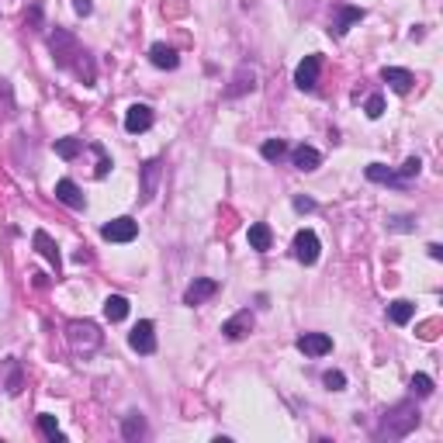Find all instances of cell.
I'll use <instances>...</instances> for the list:
<instances>
[{"label":"cell","mask_w":443,"mask_h":443,"mask_svg":"<svg viewBox=\"0 0 443 443\" xmlns=\"http://www.w3.org/2000/svg\"><path fill=\"white\" fill-rule=\"evenodd\" d=\"M100 236L107 239V243H132L135 236H139V222L135 218H111L107 226L100 229Z\"/></svg>","instance_id":"obj_1"},{"label":"cell","mask_w":443,"mask_h":443,"mask_svg":"<svg viewBox=\"0 0 443 443\" xmlns=\"http://www.w3.org/2000/svg\"><path fill=\"white\" fill-rule=\"evenodd\" d=\"M70 340H73V347H77V350L90 353V350H97V347H100V332H97V325H94V322H70Z\"/></svg>","instance_id":"obj_2"},{"label":"cell","mask_w":443,"mask_h":443,"mask_svg":"<svg viewBox=\"0 0 443 443\" xmlns=\"http://www.w3.org/2000/svg\"><path fill=\"white\" fill-rule=\"evenodd\" d=\"M129 347L135 353H156V325L149 319H142L132 332H129Z\"/></svg>","instance_id":"obj_3"},{"label":"cell","mask_w":443,"mask_h":443,"mask_svg":"<svg viewBox=\"0 0 443 443\" xmlns=\"http://www.w3.org/2000/svg\"><path fill=\"white\" fill-rule=\"evenodd\" d=\"M392 419H399V426H381L377 436H405L409 429L419 426V412H416L412 405H399V409L392 412Z\"/></svg>","instance_id":"obj_4"},{"label":"cell","mask_w":443,"mask_h":443,"mask_svg":"<svg viewBox=\"0 0 443 443\" xmlns=\"http://www.w3.org/2000/svg\"><path fill=\"white\" fill-rule=\"evenodd\" d=\"M295 260L305 263V267H312V263L319 260V236H315L312 229H301V232L295 236Z\"/></svg>","instance_id":"obj_5"},{"label":"cell","mask_w":443,"mask_h":443,"mask_svg":"<svg viewBox=\"0 0 443 443\" xmlns=\"http://www.w3.org/2000/svg\"><path fill=\"white\" fill-rule=\"evenodd\" d=\"M319 66H322V59L319 55H305V59L298 63V70H295V83H298V90H315V83H319Z\"/></svg>","instance_id":"obj_6"},{"label":"cell","mask_w":443,"mask_h":443,"mask_svg":"<svg viewBox=\"0 0 443 443\" xmlns=\"http://www.w3.org/2000/svg\"><path fill=\"white\" fill-rule=\"evenodd\" d=\"M250 329H253V312L243 308L232 319L222 322V336H226V340H243V336H250Z\"/></svg>","instance_id":"obj_7"},{"label":"cell","mask_w":443,"mask_h":443,"mask_svg":"<svg viewBox=\"0 0 443 443\" xmlns=\"http://www.w3.org/2000/svg\"><path fill=\"white\" fill-rule=\"evenodd\" d=\"M149 63H152L156 70H177V66H180V55H177L174 45L152 42V45H149Z\"/></svg>","instance_id":"obj_8"},{"label":"cell","mask_w":443,"mask_h":443,"mask_svg":"<svg viewBox=\"0 0 443 443\" xmlns=\"http://www.w3.org/2000/svg\"><path fill=\"white\" fill-rule=\"evenodd\" d=\"M125 129H129L132 135L152 129V107H149V104H132V107L125 111Z\"/></svg>","instance_id":"obj_9"},{"label":"cell","mask_w":443,"mask_h":443,"mask_svg":"<svg viewBox=\"0 0 443 443\" xmlns=\"http://www.w3.org/2000/svg\"><path fill=\"white\" fill-rule=\"evenodd\" d=\"M298 350L305 357H325L332 350V340L325 336V332H305V336H298Z\"/></svg>","instance_id":"obj_10"},{"label":"cell","mask_w":443,"mask_h":443,"mask_svg":"<svg viewBox=\"0 0 443 443\" xmlns=\"http://www.w3.org/2000/svg\"><path fill=\"white\" fill-rule=\"evenodd\" d=\"M55 198H59L66 208H87V198H83V191L70 180V177H63V180H55Z\"/></svg>","instance_id":"obj_11"},{"label":"cell","mask_w":443,"mask_h":443,"mask_svg":"<svg viewBox=\"0 0 443 443\" xmlns=\"http://www.w3.org/2000/svg\"><path fill=\"white\" fill-rule=\"evenodd\" d=\"M215 291H218V281H211V277H198V281L184 291V305H191V308H194V305L208 301Z\"/></svg>","instance_id":"obj_12"},{"label":"cell","mask_w":443,"mask_h":443,"mask_svg":"<svg viewBox=\"0 0 443 443\" xmlns=\"http://www.w3.org/2000/svg\"><path fill=\"white\" fill-rule=\"evenodd\" d=\"M381 80L392 87L395 94H409L412 83H416V77H412L409 70H399V66H384V70H381Z\"/></svg>","instance_id":"obj_13"},{"label":"cell","mask_w":443,"mask_h":443,"mask_svg":"<svg viewBox=\"0 0 443 443\" xmlns=\"http://www.w3.org/2000/svg\"><path fill=\"white\" fill-rule=\"evenodd\" d=\"M291 163L298 166L301 174H312V170H319L322 152H319V149H312V146H298V149L291 152Z\"/></svg>","instance_id":"obj_14"},{"label":"cell","mask_w":443,"mask_h":443,"mask_svg":"<svg viewBox=\"0 0 443 443\" xmlns=\"http://www.w3.org/2000/svg\"><path fill=\"white\" fill-rule=\"evenodd\" d=\"M31 239H35V250H38V253H42V256H45V260H49V263H52L55 270H59V246L52 243V236L38 229V232H35Z\"/></svg>","instance_id":"obj_15"},{"label":"cell","mask_w":443,"mask_h":443,"mask_svg":"<svg viewBox=\"0 0 443 443\" xmlns=\"http://www.w3.org/2000/svg\"><path fill=\"white\" fill-rule=\"evenodd\" d=\"M246 239H250V246L256 250V253H267L270 250V226H263V222H256V226H250V232H246Z\"/></svg>","instance_id":"obj_16"},{"label":"cell","mask_w":443,"mask_h":443,"mask_svg":"<svg viewBox=\"0 0 443 443\" xmlns=\"http://www.w3.org/2000/svg\"><path fill=\"white\" fill-rule=\"evenodd\" d=\"M412 315H416V305H412V301H405V298H399V301H392V305H388V319H392L395 325H405V322H412Z\"/></svg>","instance_id":"obj_17"},{"label":"cell","mask_w":443,"mask_h":443,"mask_svg":"<svg viewBox=\"0 0 443 443\" xmlns=\"http://www.w3.org/2000/svg\"><path fill=\"white\" fill-rule=\"evenodd\" d=\"M104 315H107V322H122V319L129 315V298L111 295V298L104 301Z\"/></svg>","instance_id":"obj_18"},{"label":"cell","mask_w":443,"mask_h":443,"mask_svg":"<svg viewBox=\"0 0 443 443\" xmlns=\"http://www.w3.org/2000/svg\"><path fill=\"white\" fill-rule=\"evenodd\" d=\"M156 174H159V159H149V163L142 166V198H146V201H149L152 191H156Z\"/></svg>","instance_id":"obj_19"},{"label":"cell","mask_w":443,"mask_h":443,"mask_svg":"<svg viewBox=\"0 0 443 443\" xmlns=\"http://www.w3.org/2000/svg\"><path fill=\"white\" fill-rule=\"evenodd\" d=\"M364 21V11L360 8H340V21H336V35H347L350 25Z\"/></svg>","instance_id":"obj_20"},{"label":"cell","mask_w":443,"mask_h":443,"mask_svg":"<svg viewBox=\"0 0 443 443\" xmlns=\"http://www.w3.org/2000/svg\"><path fill=\"white\" fill-rule=\"evenodd\" d=\"M122 436H125V440H139V436H146V419H142L139 412H132V416H125V426H122Z\"/></svg>","instance_id":"obj_21"},{"label":"cell","mask_w":443,"mask_h":443,"mask_svg":"<svg viewBox=\"0 0 443 443\" xmlns=\"http://www.w3.org/2000/svg\"><path fill=\"white\" fill-rule=\"evenodd\" d=\"M367 180H374V184H399L395 170H388V166H381V163H371V166H367Z\"/></svg>","instance_id":"obj_22"},{"label":"cell","mask_w":443,"mask_h":443,"mask_svg":"<svg viewBox=\"0 0 443 443\" xmlns=\"http://www.w3.org/2000/svg\"><path fill=\"white\" fill-rule=\"evenodd\" d=\"M83 152V139H55V156H63V159H73Z\"/></svg>","instance_id":"obj_23"},{"label":"cell","mask_w":443,"mask_h":443,"mask_svg":"<svg viewBox=\"0 0 443 443\" xmlns=\"http://www.w3.org/2000/svg\"><path fill=\"white\" fill-rule=\"evenodd\" d=\"M38 429H42L52 443H63V440H66V436L59 433V426H55V416H49V412H42V416H38Z\"/></svg>","instance_id":"obj_24"},{"label":"cell","mask_w":443,"mask_h":443,"mask_svg":"<svg viewBox=\"0 0 443 443\" xmlns=\"http://www.w3.org/2000/svg\"><path fill=\"white\" fill-rule=\"evenodd\" d=\"M90 152L97 156V170H94V177H107V170H111V156H107V149H104L100 142H90Z\"/></svg>","instance_id":"obj_25"},{"label":"cell","mask_w":443,"mask_h":443,"mask_svg":"<svg viewBox=\"0 0 443 443\" xmlns=\"http://www.w3.org/2000/svg\"><path fill=\"white\" fill-rule=\"evenodd\" d=\"M260 152H263V159H281L284 152H288V146H284V139H267L263 146H260Z\"/></svg>","instance_id":"obj_26"},{"label":"cell","mask_w":443,"mask_h":443,"mask_svg":"<svg viewBox=\"0 0 443 443\" xmlns=\"http://www.w3.org/2000/svg\"><path fill=\"white\" fill-rule=\"evenodd\" d=\"M8 371H11V377H8V395H21V364L11 357L8 360Z\"/></svg>","instance_id":"obj_27"},{"label":"cell","mask_w":443,"mask_h":443,"mask_svg":"<svg viewBox=\"0 0 443 443\" xmlns=\"http://www.w3.org/2000/svg\"><path fill=\"white\" fill-rule=\"evenodd\" d=\"M322 384L329 388V392H343V388H347V374H343V371H325V374H322Z\"/></svg>","instance_id":"obj_28"},{"label":"cell","mask_w":443,"mask_h":443,"mask_svg":"<svg viewBox=\"0 0 443 443\" xmlns=\"http://www.w3.org/2000/svg\"><path fill=\"white\" fill-rule=\"evenodd\" d=\"M419 170H422V159H419V156H409V159L402 163V170H399L395 177H399V184H402V180H409V177H416Z\"/></svg>","instance_id":"obj_29"},{"label":"cell","mask_w":443,"mask_h":443,"mask_svg":"<svg viewBox=\"0 0 443 443\" xmlns=\"http://www.w3.org/2000/svg\"><path fill=\"white\" fill-rule=\"evenodd\" d=\"M412 392H416L419 399H429V395H433V377L416 374V377H412Z\"/></svg>","instance_id":"obj_30"},{"label":"cell","mask_w":443,"mask_h":443,"mask_svg":"<svg viewBox=\"0 0 443 443\" xmlns=\"http://www.w3.org/2000/svg\"><path fill=\"white\" fill-rule=\"evenodd\" d=\"M246 87L253 90V70H239V77H236V87H229L226 94H229V97H236V94H243Z\"/></svg>","instance_id":"obj_31"},{"label":"cell","mask_w":443,"mask_h":443,"mask_svg":"<svg viewBox=\"0 0 443 443\" xmlns=\"http://www.w3.org/2000/svg\"><path fill=\"white\" fill-rule=\"evenodd\" d=\"M364 111H367V118H381V115H384V97H381V94H371L367 104H364Z\"/></svg>","instance_id":"obj_32"},{"label":"cell","mask_w":443,"mask_h":443,"mask_svg":"<svg viewBox=\"0 0 443 443\" xmlns=\"http://www.w3.org/2000/svg\"><path fill=\"white\" fill-rule=\"evenodd\" d=\"M73 11H77L80 18H87V14L94 11V4H90V0H73Z\"/></svg>","instance_id":"obj_33"},{"label":"cell","mask_w":443,"mask_h":443,"mask_svg":"<svg viewBox=\"0 0 443 443\" xmlns=\"http://www.w3.org/2000/svg\"><path fill=\"white\" fill-rule=\"evenodd\" d=\"M295 211H315V201L312 198H295Z\"/></svg>","instance_id":"obj_34"},{"label":"cell","mask_w":443,"mask_h":443,"mask_svg":"<svg viewBox=\"0 0 443 443\" xmlns=\"http://www.w3.org/2000/svg\"><path fill=\"white\" fill-rule=\"evenodd\" d=\"M426 250H429V256H433V260H440V256H443V246H440V243H433V246H426Z\"/></svg>","instance_id":"obj_35"}]
</instances>
